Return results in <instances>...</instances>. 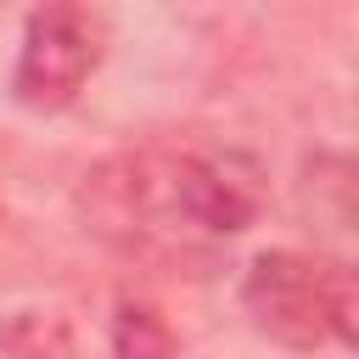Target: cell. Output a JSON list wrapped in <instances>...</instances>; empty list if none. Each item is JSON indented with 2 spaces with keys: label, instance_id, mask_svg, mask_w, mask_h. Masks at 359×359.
<instances>
[{
  "label": "cell",
  "instance_id": "6da1fadb",
  "mask_svg": "<svg viewBox=\"0 0 359 359\" xmlns=\"http://www.w3.org/2000/svg\"><path fill=\"white\" fill-rule=\"evenodd\" d=\"M107 213L129 236H236L252 224L264 185L241 151H140L95 174Z\"/></svg>",
  "mask_w": 359,
  "mask_h": 359
},
{
  "label": "cell",
  "instance_id": "7a4b0ae2",
  "mask_svg": "<svg viewBox=\"0 0 359 359\" xmlns=\"http://www.w3.org/2000/svg\"><path fill=\"white\" fill-rule=\"evenodd\" d=\"M241 309L252 325L286 348H325L353 337V286L342 269L303 252H258L241 280Z\"/></svg>",
  "mask_w": 359,
  "mask_h": 359
},
{
  "label": "cell",
  "instance_id": "3957f363",
  "mask_svg": "<svg viewBox=\"0 0 359 359\" xmlns=\"http://www.w3.org/2000/svg\"><path fill=\"white\" fill-rule=\"evenodd\" d=\"M95 62H101V34H95L90 11L79 0H39L22 28L11 90L28 112H62L84 90Z\"/></svg>",
  "mask_w": 359,
  "mask_h": 359
},
{
  "label": "cell",
  "instance_id": "277c9868",
  "mask_svg": "<svg viewBox=\"0 0 359 359\" xmlns=\"http://www.w3.org/2000/svg\"><path fill=\"white\" fill-rule=\"evenodd\" d=\"M112 348H118V359H168L174 337H168V325H163L146 303H118Z\"/></svg>",
  "mask_w": 359,
  "mask_h": 359
}]
</instances>
